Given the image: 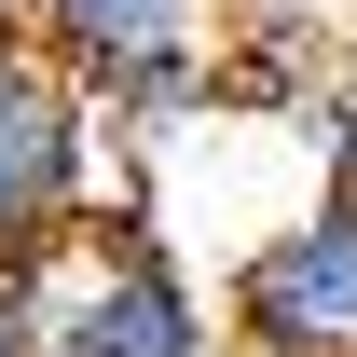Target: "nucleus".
I'll return each instance as SVG.
<instances>
[{"label": "nucleus", "mask_w": 357, "mask_h": 357, "mask_svg": "<svg viewBox=\"0 0 357 357\" xmlns=\"http://www.w3.org/2000/svg\"><path fill=\"white\" fill-rule=\"evenodd\" d=\"M206 28H220V0H42V42L83 83L124 55H206Z\"/></svg>", "instance_id": "nucleus-4"}, {"label": "nucleus", "mask_w": 357, "mask_h": 357, "mask_svg": "<svg viewBox=\"0 0 357 357\" xmlns=\"http://www.w3.org/2000/svg\"><path fill=\"white\" fill-rule=\"evenodd\" d=\"M0 357H55V248H0Z\"/></svg>", "instance_id": "nucleus-5"}, {"label": "nucleus", "mask_w": 357, "mask_h": 357, "mask_svg": "<svg viewBox=\"0 0 357 357\" xmlns=\"http://www.w3.org/2000/svg\"><path fill=\"white\" fill-rule=\"evenodd\" d=\"M55 357H69V344H55Z\"/></svg>", "instance_id": "nucleus-7"}, {"label": "nucleus", "mask_w": 357, "mask_h": 357, "mask_svg": "<svg viewBox=\"0 0 357 357\" xmlns=\"http://www.w3.org/2000/svg\"><path fill=\"white\" fill-rule=\"evenodd\" d=\"M96 83L28 28L0 55V248H69L96 220Z\"/></svg>", "instance_id": "nucleus-1"}, {"label": "nucleus", "mask_w": 357, "mask_h": 357, "mask_svg": "<svg viewBox=\"0 0 357 357\" xmlns=\"http://www.w3.org/2000/svg\"><path fill=\"white\" fill-rule=\"evenodd\" d=\"M28 14H42V0H28Z\"/></svg>", "instance_id": "nucleus-6"}, {"label": "nucleus", "mask_w": 357, "mask_h": 357, "mask_svg": "<svg viewBox=\"0 0 357 357\" xmlns=\"http://www.w3.org/2000/svg\"><path fill=\"white\" fill-rule=\"evenodd\" d=\"M55 344L69 357H220V316L151 220H110L96 248L83 234L55 248Z\"/></svg>", "instance_id": "nucleus-3"}, {"label": "nucleus", "mask_w": 357, "mask_h": 357, "mask_svg": "<svg viewBox=\"0 0 357 357\" xmlns=\"http://www.w3.org/2000/svg\"><path fill=\"white\" fill-rule=\"evenodd\" d=\"M220 316L248 330V357H357V178H316L234 261Z\"/></svg>", "instance_id": "nucleus-2"}]
</instances>
